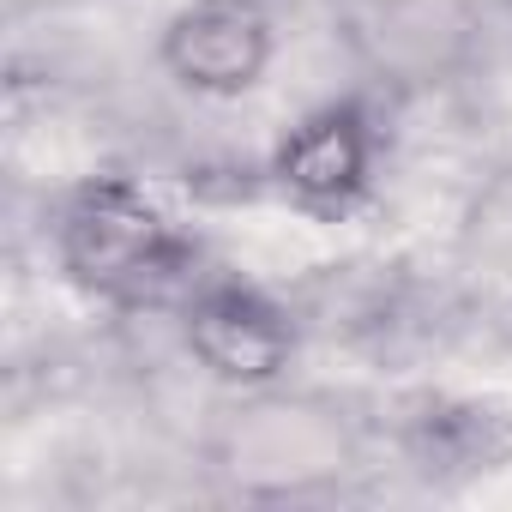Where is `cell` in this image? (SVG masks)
Returning a JSON list of instances; mask_svg holds the SVG:
<instances>
[{
    "label": "cell",
    "mask_w": 512,
    "mask_h": 512,
    "mask_svg": "<svg viewBox=\"0 0 512 512\" xmlns=\"http://www.w3.org/2000/svg\"><path fill=\"white\" fill-rule=\"evenodd\" d=\"M61 272L109 308H175L205 284L199 241L127 175H91L55 205Z\"/></svg>",
    "instance_id": "cell-1"
},
{
    "label": "cell",
    "mask_w": 512,
    "mask_h": 512,
    "mask_svg": "<svg viewBox=\"0 0 512 512\" xmlns=\"http://www.w3.org/2000/svg\"><path fill=\"white\" fill-rule=\"evenodd\" d=\"M278 61V19L266 0H187L157 37V67L205 103H235Z\"/></svg>",
    "instance_id": "cell-2"
},
{
    "label": "cell",
    "mask_w": 512,
    "mask_h": 512,
    "mask_svg": "<svg viewBox=\"0 0 512 512\" xmlns=\"http://www.w3.org/2000/svg\"><path fill=\"white\" fill-rule=\"evenodd\" d=\"M380 163V127L362 97H332L308 109L278 145H272V187L308 211V217H344L350 205L368 199Z\"/></svg>",
    "instance_id": "cell-3"
},
{
    "label": "cell",
    "mask_w": 512,
    "mask_h": 512,
    "mask_svg": "<svg viewBox=\"0 0 512 512\" xmlns=\"http://www.w3.org/2000/svg\"><path fill=\"white\" fill-rule=\"evenodd\" d=\"M181 344L211 380L235 392H266L290 374L296 326L266 290L235 278H205L181 302Z\"/></svg>",
    "instance_id": "cell-4"
},
{
    "label": "cell",
    "mask_w": 512,
    "mask_h": 512,
    "mask_svg": "<svg viewBox=\"0 0 512 512\" xmlns=\"http://www.w3.org/2000/svg\"><path fill=\"white\" fill-rule=\"evenodd\" d=\"M217 470L241 494H314L350 470V446H344V428L320 410L253 404L229 428Z\"/></svg>",
    "instance_id": "cell-5"
},
{
    "label": "cell",
    "mask_w": 512,
    "mask_h": 512,
    "mask_svg": "<svg viewBox=\"0 0 512 512\" xmlns=\"http://www.w3.org/2000/svg\"><path fill=\"white\" fill-rule=\"evenodd\" d=\"M362 61L392 91H434L458 79L476 55L470 0H374L362 31Z\"/></svg>",
    "instance_id": "cell-6"
}]
</instances>
